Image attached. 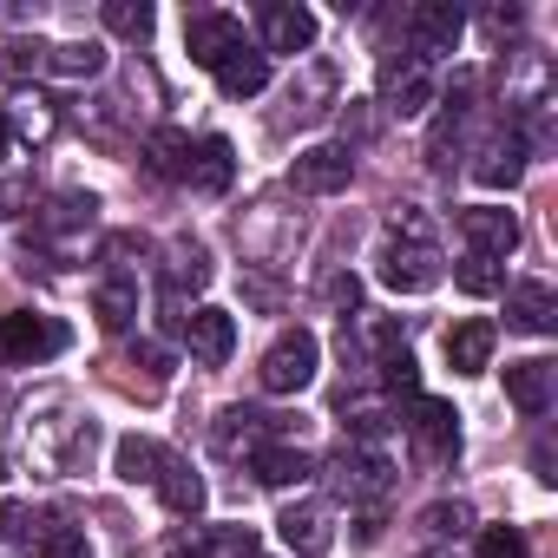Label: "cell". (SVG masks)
Returning <instances> with one entry per match:
<instances>
[{
	"instance_id": "37",
	"label": "cell",
	"mask_w": 558,
	"mask_h": 558,
	"mask_svg": "<svg viewBox=\"0 0 558 558\" xmlns=\"http://www.w3.org/2000/svg\"><path fill=\"white\" fill-rule=\"evenodd\" d=\"M362 336H368L375 362H381V355H401V349H408V342H401V329H395L388 316H368V323H362Z\"/></svg>"
},
{
	"instance_id": "14",
	"label": "cell",
	"mask_w": 558,
	"mask_h": 558,
	"mask_svg": "<svg viewBox=\"0 0 558 558\" xmlns=\"http://www.w3.org/2000/svg\"><path fill=\"white\" fill-rule=\"evenodd\" d=\"M408 434H414V447H421L427 460H453V453H460V414H453L447 401H434V395L414 401Z\"/></svg>"
},
{
	"instance_id": "7",
	"label": "cell",
	"mask_w": 558,
	"mask_h": 558,
	"mask_svg": "<svg viewBox=\"0 0 558 558\" xmlns=\"http://www.w3.org/2000/svg\"><path fill=\"white\" fill-rule=\"evenodd\" d=\"M290 178H296V191H310V197H336V191H349V178H355V151H349V145H310V151H296Z\"/></svg>"
},
{
	"instance_id": "20",
	"label": "cell",
	"mask_w": 558,
	"mask_h": 558,
	"mask_svg": "<svg viewBox=\"0 0 558 558\" xmlns=\"http://www.w3.org/2000/svg\"><path fill=\"white\" fill-rule=\"evenodd\" d=\"M165 447L158 440H145V434H125L119 447H112V473L125 480V486H158V473H165Z\"/></svg>"
},
{
	"instance_id": "27",
	"label": "cell",
	"mask_w": 558,
	"mask_h": 558,
	"mask_svg": "<svg viewBox=\"0 0 558 558\" xmlns=\"http://www.w3.org/2000/svg\"><path fill=\"white\" fill-rule=\"evenodd\" d=\"M47 73H60V80H93V73H106V47H99V40L47 47Z\"/></svg>"
},
{
	"instance_id": "35",
	"label": "cell",
	"mask_w": 558,
	"mask_h": 558,
	"mask_svg": "<svg viewBox=\"0 0 558 558\" xmlns=\"http://www.w3.org/2000/svg\"><path fill=\"white\" fill-rule=\"evenodd\" d=\"M375 368H381V388H388V395H414V388H421V368H414L408 349H401V355H381Z\"/></svg>"
},
{
	"instance_id": "33",
	"label": "cell",
	"mask_w": 558,
	"mask_h": 558,
	"mask_svg": "<svg viewBox=\"0 0 558 558\" xmlns=\"http://www.w3.org/2000/svg\"><path fill=\"white\" fill-rule=\"evenodd\" d=\"M421 525H427V532H434V538H460V532H466V525H473V512H466V506H460V499H434V506H427V512H421Z\"/></svg>"
},
{
	"instance_id": "4",
	"label": "cell",
	"mask_w": 558,
	"mask_h": 558,
	"mask_svg": "<svg viewBox=\"0 0 558 558\" xmlns=\"http://www.w3.org/2000/svg\"><path fill=\"white\" fill-rule=\"evenodd\" d=\"M434 99H440V86H434V66H427V60L401 53V60L381 66V106H388L395 119H421Z\"/></svg>"
},
{
	"instance_id": "44",
	"label": "cell",
	"mask_w": 558,
	"mask_h": 558,
	"mask_svg": "<svg viewBox=\"0 0 558 558\" xmlns=\"http://www.w3.org/2000/svg\"><path fill=\"white\" fill-rule=\"evenodd\" d=\"M165 558H197V551H191V545H171V551H165Z\"/></svg>"
},
{
	"instance_id": "9",
	"label": "cell",
	"mask_w": 558,
	"mask_h": 558,
	"mask_svg": "<svg viewBox=\"0 0 558 558\" xmlns=\"http://www.w3.org/2000/svg\"><path fill=\"white\" fill-rule=\"evenodd\" d=\"M276 434H283V421H276V414H256V408H223L217 414V427H210V440H217V453L223 460H250L256 447H269Z\"/></svg>"
},
{
	"instance_id": "13",
	"label": "cell",
	"mask_w": 558,
	"mask_h": 558,
	"mask_svg": "<svg viewBox=\"0 0 558 558\" xmlns=\"http://www.w3.org/2000/svg\"><path fill=\"white\" fill-rule=\"evenodd\" d=\"M460 230H466L473 256L506 263V256L519 250V217H512V210H499V204H473V210H460Z\"/></svg>"
},
{
	"instance_id": "8",
	"label": "cell",
	"mask_w": 558,
	"mask_h": 558,
	"mask_svg": "<svg viewBox=\"0 0 558 558\" xmlns=\"http://www.w3.org/2000/svg\"><path fill=\"white\" fill-rule=\"evenodd\" d=\"M184 349H191V362H204V368H223L230 355H236V316L230 310H191L184 316Z\"/></svg>"
},
{
	"instance_id": "23",
	"label": "cell",
	"mask_w": 558,
	"mask_h": 558,
	"mask_svg": "<svg viewBox=\"0 0 558 558\" xmlns=\"http://www.w3.org/2000/svg\"><path fill=\"white\" fill-rule=\"evenodd\" d=\"M191 132H178V125H158L151 138H145V165H151V178H171V184H184L191 178Z\"/></svg>"
},
{
	"instance_id": "34",
	"label": "cell",
	"mask_w": 558,
	"mask_h": 558,
	"mask_svg": "<svg viewBox=\"0 0 558 558\" xmlns=\"http://www.w3.org/2000/svg\"><path fill=\"white\" fill-rule=\"evenodd\" d=\"M473 558H525V532L519 525H486L480 545H473Z\"/></svg>"
},
{
	"instance_id": "26",
	"label": "cell",
	"mask_w": 558,
	"mask_h": 558,
	"mask_svg": "<svg viewBox=\"0 0 558 558\" xmlns=\"http://www.w3.org/2000/svg\"><path fill=\"white\" fill-rule=\"evenodd\" d=\"M158 493H165V506H171L178 519H197V512H204V480H197L184 460H165V473H158Z\"/></svg>"
},
{
	"instance_id": "32",
	"label": "cell",
	"mask_w": 558,
	"mask_h": 558,
	"mask_svg": "<svg viewBox=\"0 0 558 558\" xmlns=\"http://www.w3.org/2000/svg\"><path fill=\"white\" fill-rule=\"evenodd\" d=\"M93 191H66V197H53V210H40V230H86L93 223Z\"/></svg>"
},
{
	"instance_id": "25",
	"label": "cell",
	"mask_w": 558,
	"mask_h": 558,
	"mask_svg": "<svg viewBox=\"0 0 558 558\" xmlns=\"http://www.w3.org/2000/svg\"><path fill=\"white\" fill-rule=\"evenodd\" d=\"M93 316H99V329L125 336L132 316H138V283H125V276H106V283L93 290Z\"/></svg>"
},
{
	"instance_id": "19",
	"label": "cell",
	"mask_w": 558,
	"mask_h": 558,
	"mask_svg": "<svg viewBox=\"0 0 558 558\" xmlns=\"http://www.w3.org/2000/svg\"><path fill=\"white\" fill-rule=\"evenodd\" d=\"M250 473H256V486H303L316 473V460L303 447H290V440H269V447L250 453Z\"/></svg>"
},
{
	"instance_id": "2",
	"label": "cell",
	"mask_w": 558,
	"mask_h": 558,
	"mask_svg": "<svg viewBox=\"0 0 558 558\" xmlns=\"http://www.w3.org/2000/svg\"><path fill=\"white\" fill-rule=\"evenodd\" d=\"M316 368H323V342L310 329H283V336L263 349L256 381H263V395H303L316 381Z\"/></svg>"
},
{
	"instance_id": "10",
	"label": "cell",
	"mask_w": 558,
	"mask_h": 558,
	"mask_svg": "<svg viewBox=\"0 0 558 558\" xmlns=\"http://www.w3.org/2000/svg\"><path fill=\"white\" fill-rule=\"evenodd\" d=\"M256 27H263V53H310L316 47V14L296 8V0H269L256 14Z\"/></svg>"
},
{
	"instance_id": "17",
	"label": "cell",
	"mask_w": 558,
	"mask_h": 558,
	"mask_svg": "<svg viewBox=\"0 0 558 558\" xmlns=\"http://www.w3.org/2000/svg\"><path fill=\"white\" fill-rule=\"evenodd\" d=\"M551 395H558V368H551L545 355L506 362V401H512L519 414H545V408H551Z\"/></svg>"
},
{
	"instance_id": "12",
	"label": "cell",
	"mask_w": 558,
	"mask_h": 558,
	"mask_svg": "<svg viewBox=\"0 0 558 558\" xmlns=\"http://www.w3.org/2000/svg\"><path fill=\"white\" fill-rule=\"evenodd\" d=\"M276 532H283V545H290L296 558H323V551L336 545V525H329V506H323V499H296V506H283Z\"/></svg>"
},
{
	"instance_id": "5",
	"label": "cell",
	"mask_w": 558,
	"mask_h": 558,
	"mask_svg": "<svg viewBox=\"0 0 558 558\" xmlns=\"http://www.w3.org/2000/svg\"><path fill=\"white\" fill-rule=\"evenodd\" d=\"M460 34H466V14L453 8V0H427V8H414L408 14V47H414V60H447L453 47H460Z\"/></svg>"
},
{
	"instance_id": "39",
	"label": "cell",
	"mask_w": 558,
	"mask_h": 558,
	"mask_svg": "<svg viewBox=\"0 0 558 558\" xmlns=\"http://www.w3.org/2000/svg\"><path fill=\"white\" fill-rule=\"evenodd\" d=\"M355 296H362L355 276H336V283H329V303H336V310H355Z\"/></svg>"
},
{
	"instance_id": "29",
	"label": "cell",
	"mask_w": 558,
	"mask_h": 558,
	"mask_svg": "<svg viewBox=\"0 0 558 558\" xmlns=\"http://www.w3.org/2000/svg\"><path fill=\"white\" fill-rule=\"evenodd\" d=\"M453 283H460L466 296H499V290H506V269H499L493 256H473V250H466V256L453 263Z\"/></svg>"
},
{
	"instance_id": "22",
	"label": "cell",
	"mask_w": 558,
	"mask_h": 558,
	"mask_svg": "<svg viewBox=\"0 0 558 558\" xmlns=\"http://www.w3.org/2000/svg\"><path fill=\"white\" fill-rule=\"evenodd\" d=\"M217 86H223V99H256L263 86H269V53H256L250 40L217 66Z\"/></svg>"
},
{
	"instance_id": "11",
	"label": "cell",
	"mask_w": 558,
	"mask_h": 558,
	"mask_svg": "<svg viewBox=\"0 0 558 558\" xmlns=\"http://www.w3.org/2000/svg\"><path fill=\"white\" fill-rule=\"evenodd\" d=\"M236 47H243V21H236V14H191V21H184V53H191L197 66L217 73Z\"/></svg>"
},
{
	"instance_id": "16",
	"label": "cell",
	"mask_w": 558,
	"mask_h": 558,
	"mask_svg": "<svg viewBox=\"0 0 558 558\" xmlns=\"http://www.w3.org/2000/svg\"><path fill=\"white\" fill-rule=\"evenodd\" d=\"M493 349H499V329L486 316H466L447 329V368L453 375H486L493 368Z\"/></svg>"
},
{
	"instance_id": "30",
	"label": "cell",
	"mask_w": 558,
	"mask_h": 558,
	"mask_svg": "<svg viewBox=\"0 0 558 558\" xmlns=\"http://www.w3.org/2000/svg\"><path fill=\"white\" fill-rule=\"evenodd\" d=\"M191 551L197 558H256V532L250 525H210Z\"/></svg>"
},
{
	"instance_id": "43",
	"label": "cell",
	"mask_w": 558,
	"mask_h": 558,
	"mask_svg": "<svg viewBox=\"0 0 558 558\" xmlns=\"http://www.w3.org/2000/svg\"><path fill=\"white\" fill-rule=\"evenodd\" d=\"M421 558H460V551H453V545H434V551H421Z\"/></svg>"
},
{
	"instance_id": "24",
	"label": "cell",
	"mask_w": 558,
	"mask_h": 558,
	"mask_svg": "<svg viewBox=\"0 0 558 558\" xmlns=\"http://www.w3.org/2000/svg\"><path fill=\"white\" fill-rule=\"evenodd\" d=\"M230 178H236V151H230V138H204V145L191 151V178H184V184H197V191L223 197V191H230Z\"/></svg>"
},
{
	"instance_id": "21",
	"label": "cell",
	"mask_w": 558,
	"mask_h": 558,
	"mask_svg": "<svg viewBox=\"0 0 558 558\" xmlns=\"http://www.w3.org/2000/svg\"><path fill=\"white\" fill-rule=\"evenodd\" d=\"M165 303H184L191 290H204L210 283V256H204V243H171V263H165Z\"/></svg>"
},
{
	"instance_id": "38",
	"label": "cell",
	"mask_w": 558,
	"mask_h": 558,
	"mask_svg": "<svg viewBox=\"0 0 558 558\" xmlns=\"http://www.w3.org/2000/svg\"><path fill=\"white\" fill-rule=\"evenodd\" d=\"M27 66L47 73V47H40V40H14V47H8V73H27Z\"/></svg>"
},
{
	"instance_id": "3",
	"label": "cell",
	"mask_w": 558,
	"mask_h": 558,
	"mask_svg": "<svg viewBox=\"0 0 558 558\" xmlns=\"http://www.w3.org/2000/svg\"><path fill=\"white\" fill-rule=\"evenodd\" d=\"M66 342H73V336H66V323H53V316H34V310L0 316V355H8V362H21V368H34V362H53Z\"/></svg>"
},
{
	"instance_id": "6",
	"label": "cell",
	"mask_w": 558,
	"mask_h": 558,
	"mask_svg": "<svg viewBox=\"0 0 558 558\" xmlns=\"http://www.w3.org/2000/svg\"><path fill=\"white\" fill-rule=\"evenodd\" d=\"M329 473H336V493L342 499H388V486H395V466L375 453V447H342L336 460H329Z\"/></svg>"
},
{
	"instance_id": "45",
	"label": "cell",
	"mask_w": 558,
	"mask_h": 558,
	"mask_svg": "<svg viewBox=\"0 0 558 558\" xmlns=\"http://www.w3.org/2000/svg\"><path fill=\"white\" fill-rule=\"evenodd\" d=\"M0 486H8V453H0Z\"/></svg>"
},
{
	"instance_id": "31",
	"label": "cell",
	"mask_w": 558,
	"mask_h": 558,
	"mask_svg": "<svg viewBox=\"0 0 558 558\" xmlns=\"http://www.w3.org/2000/svg\"><path fill=\"white\" fill-rule=\"evenodd\" d=\"M99 21H106L112 34H125V40H145L158 14L145 8V0H106V8H99Z\"/></svg>"
},
{
	"instance_id": "1",
	"label": "cell",
	"mask_w": 558,
	"mask_h": 558,
	"mask_svg": "<svg viewBox=\"0 0 558 558\" xmlns=\"http://www.w3.org/2000/svg\"><path fill=\"white\" fill-rule=\"evenodd\" d=\"M440 276H447V263H440L427 223L414 210H395V236L381 250V283L395 296H427V290H440Z\"/></svg>"
},
{
	"instance_id": "36",
	"label": "cell",
	"mask_w": 558,
	"mask_h": 558,
	"mask_svg": "<svg viewBox=\"0 0 558 558\" xmlns=\"http://www.w3.org/2000/svg\"><path fill=\"white\" fill-rule=\"evenodd\" d=\"M40 558H93V545H86V532H73V525H53V532L40 538Z\"/></svg>"
},
{
	"instance_id": "18",
	"label": "cell",
	"mask_w": 558,
	"mask_h": 558,
	"mask_svg": "<svg viewBox=\"0 0 558 558\" xmlns=\"http://www.w3.org/2000/svg\"><path fill=\"white\" fill-rule=\"evenodd\" d=\"M506 323L525 329V336H551V329H558V296H551V283H512V290H506Z\"/></svg>"
},
{
	"instance_id": "15",
	"label": "cell",
	"mask_w": 558,
	"mask_h": 558,
	"mask_svg": "<svg viewBox=\"0 0 558 558\" xmlns=\"http://www.w3.org/2000/svg\"><path fill=\"white\" fill-rule=\"evenodd\" d=\"M525 158H532V138L519 132V125H506L486 151H480V165H473V178L486 184V191H512L519 184V171H525Z\"/></svg>"
},
{
	"instance_id": "40",
	"label": "cell",
	"mask_w": 558,
	"mask_h": 558,
	"mask_svg": "<svg viewBox=\"0 0 558 558\" xmlns=\"http://www.w3.org/2000/svg\"><path fill=\"white\" fill-rule=\"evenodd\" d=\"M21 525H27L21 506H0V538H21Z\"/></svg>"
},
{
	"instance_id": "28",
	"label": "cell",
	"mask_w": 558,
	"mask_h": 558,
	"mask_svg": "<svg viewBox=\"0 0 558 558\" xmlns=\"http://www.w3.org/2000/svg\"><path fill=\"white\" fill-rule=\"evenodd\" d=\"M342 421H349V434H355V447H375L388 427H395V414L381 408V401H368V395H342Z\"/></svg>"
},
{
	"instance_id": "42",
	"label": "cell",
	"mask_w": 558,
	"mask_h": 558,
	"mask_svg": "<svg viewBox=\"0 0 558 558\" xmlns=\"http://www.w3.org/2000/svg\"><path fill=\"white\" fill-rule=\"evenodd\" d=\"M14 151V119H8V106H0V158Z\"/></svg>"
},
{
	"instance_id": "41",
	"label": "cell",
	"mask_w": 558,
	"mask_h": 558,
	"mask_svg": "<svg viewBox=\"0 0 558 558\" xmlns=\"http://www.w3.org/2000/svg\"><path fill=\"white\" fill-rule=\"evenodd\" d=\"M14 204H27V184H0V217H14Z\"/></svg>"
}]
</instances>
